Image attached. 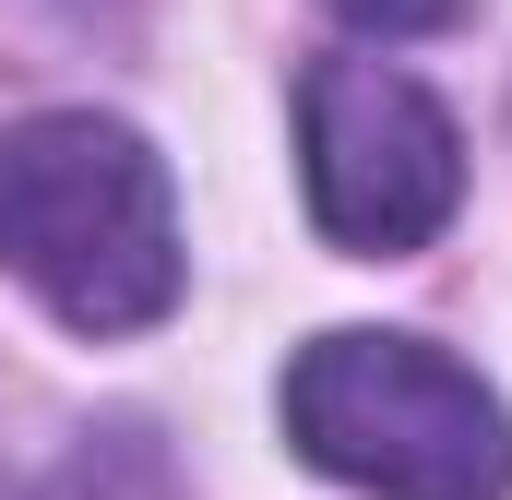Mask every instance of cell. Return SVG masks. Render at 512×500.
<instances>
[{"mask_svg": "<svg viewBox=\"0 0 512 500\" xmlns=\"http://www.w3.org/2000/svg\"><path fill=\"white\" fill-rule=\"evenodd\" d=\"M0 500H12V489H0Z\"/></svg>", "mask_w": 512, "mask_h": 500, "instance_id": "5b68a950", "label": "cell"}, {"mask_svg": "<svg viewBox=\"0 0 512 500\" xmlns=\"http://www.w3.org/2000/svg\"><path fill=\"white\" fill-rule=\"evenodd\" d=\"M358 36H441V24H465L477 0H334Z\"/></svg>", "mask_w": 512, "mask_h": 500, "instance_id": "277c9868", "label": "cell"}, {"mask_svg": "<svg viewBox=\"0 0 512 500\" xmlns=\"http://www.w3.org/2000/svg\"><path fill=\"white\" fill-rule=\"evenodd\" d=\"M298 167H310V215L334 250H393L441 239L465 203V143L441 120V96L393 60H322L298 96Z\"/></svg>", "mask_w": 512, "mask_h": 500, "instance_id": "3957f363", "label": "cell"}, {"mask_svg": "<svg viewBox=\"0 0 512 500\" xmlns=\"http://www.w3.org/2000/svg\"><path fill=\"white\" fill-rule=\"evenodd\" d=\"M286 441L370 500H501L512 417L429 334H322L286 370Z\"/></svg>", "mask_w": 512, "mask_h": 500, "instance_id": "7a4b0ae2", "label": "cell"}, {"mask_svg": "<svg viewBox=\"0 0 512 500\" xmlns=\"http://www.w3.org/2000/svg\"><path fill=\"white\" fill-rule=\"evenodd\" d=\"M0 274H24L72 334H143L179 310V203L155 143L96 108L0 131Z\"/></svg>", "mask_w": 512, "mask_h": 500, "instance_id": "6da1fadb", "label": "cell"}]
</instances>
